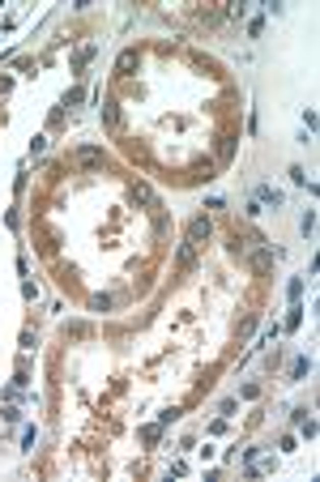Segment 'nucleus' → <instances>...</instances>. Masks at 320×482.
Returning a JSON list of instances; mask_svg holds the SVG:
<instances>
[{
    "label": "nucleus",
    "instance_id": "9",
    "mask_svg": "<svg viewBox=\"0 0 320 482\" xmlns=\"http://www.w3.org/2000/svg\"><path fill=\"white\" fill-rule=\"evenodd\" d=\"M231 154H235V141H222V146H218V158L231 162Z\"/></svg>",
    "mask_w": 320,
    "mask_h": 482
},
{
    "label": "nucleus",
    "instance_id": "11",
    "mask_svg": "<svg viewBox=\"0 0 320 482\" xmlns=\"http://www.w3.org/2000/svg\"><path fill=\"white\" fill-rule=\"evenodd\" d=\"M299 320H303V307H290V316H286V329H299Z\"/></svg>",
    "mask_w": 320,
    "mask_h": 482
},
{
    "label": "nucleus",
    "instance_id": "6",
    "mask_svg": "<svg viewBox=\"0 0 320 482\" xmlns=\"http://www.w3.org/2000/svg\"><path fill=\"white\" fill-rule=\"evenodd\" d=\"M256 201H269V205H282V192H278V188H269V184H260V188H256Z\"/></svg>",
    "mask_w": 320,
    "mask_h": 482
},
{
    "label": "nucleus",
    "instance_id": "1",
    "mask_svg": "<svg viewBox=\"0 0 320 482\" xmlns=\"http://www.w3.org/2000/svg\"><path fill=\"white\" fill-rule=\"evenodd\" d=\"M209 235H213V222L205 218V213H196V218L188 222V235H184V244H192V248H196V244H205Z\"/></svg>",
    "mask_w": 320,
    "mask_h": 482
},
{
    "label": "nucleus",
    "instance_id": "13",
    "mask_svg": "<svg viewBox=\"0 0 320 482\" xmlns=\"http://www.w3.org/2000/svg\"><path fill=\"white\" fill-rule=\"evenodd\" d=\"M81 99H86V90H68V99H64V107H77Z\"/></svg>",
    "mask_w": 320,
    "mask_h": 482
},
{
    "label": "nucleus",
    "instance_id": "7",
    "mask_svg": "<svg viewBox=\"0 0 320 482\" xmlns=\"http://www.w3.org/2000/svg\"><path fill=\"white\" fill-rule=\"evenodd\" d=\"M307 371H312V358H294L290 363V380H303Z\"/></svg>",
    "mask_w": 320,
    "mask_h": 482
},
{
    "label": "nucleus",
    "instance_id": "10",
    "mask_svg": "<svg viewBox=\"0 0 320 482\" xmlns=\"http://www.w3.org/2000/svg\"><path fill=\"white\" fill-rule=\"evenodd\" d=\"M90 307H94V311H107V307H111V299H107V295H94Z\"/></svg>",
    "mask_w": 320,
    "mask_h": 482
},
{
    "label": "nucleus",
    "instance_id": "5",
    "mask_svg": "<svg viewBox=\"0 0 320 482\" xmlns=\"http://www.w3.org/2000/svg\"><path fill=\"white\" fill-rule=\"evenodd\" d=\"M103 124H111V128H120V124H124V115H120V103H111V99L103 103Z\"/></svg>",
    "mask_w": 320,
    "mask_h": 482
},
{
    "label": "nucleus",
    "instance_id": "12",
    "mask_svg": "<svg viewBox=\"0 0 320 482\" xmlns=\"http://www.w3.org/2000/svg\"><path fill=\"white\" fill-rule=\"evenodd\" d=\"M192 252H196L192 244H180V264H192Z\"/></svg>",
    "mask_w": 320,
    "mask_h": 482
},
{
    "label": "nucleus",
    "instance_id": "8",
    "mask_svg": "<svg viewBox=\"0 0 320 482\" xmlns=\"http://www.w3.org/2000/svg\"><path fill=\"white\" fill-rule=\"evenodd\" d=\"M213 175V162H196L192 166V175H188V179H209Z\"/></svg>",
    "mask_w": 320,
    "mask_h": 482
},
{
    "label": "nucleus",
    "instance_id": "4",
    "mask_svg": "<svg viewBox=\"0 0 320 482\" xmlns=\"http://www.w3.org/2000/svg\"><path fill=\"white\" fill-rule=\"evenodd\" d=\"M137 64H141V56L133 52V47H128V52H120V60H115V73H120V77H128Z\"/></svg>",
    "mask_w": 320,
    "mask_h": 482
},
{
    "label": "nucleus",
    "instance_id": "14",
    "mask_svg": "<svg viewBox=\"0 0 320 482\" xmlns=\"http://www.w3.org/2000/svg\"><path fill=\"white\" fill-rule=\"evenodd\" d=\"M286 295H290V299H299V295H303V278H294V282L286 286Z\"/></svg>",
    "mask_w": 320,
    "mask_h": 482
},
{
    "label": "nucleus",
    "instance_id": "2",
    "mask_svg": "<svg viewBox=\"0 0 320 482\" xmlns=\"http://www.w3.org/2000/svg\"><path fill=\"white\" fill-rule=\"evenodd\" d=\"M73 162H77V166H90V171H94V166H107V158H103V150H94V146H86V150H77V154H73Z\"/></svg>",
    "mask_w": 320,
    "mask_h": 482
},
{
    "label": "nucleus",
    "instance_id": "3",
    "mask_svg": "<svg viewBox=\"0 0 320 482\" xmlns=\"http://www.w3.org/2000/svg\"><path fill=\"white\" fill-rule=\"evenodd\" d=\"M133 197H137L141 205H150V209H158V192H154L145 179H137V184H133Z\"/></svg>",
    "mask_w": 320,
    "mask_h": 482
}]
</instances>
